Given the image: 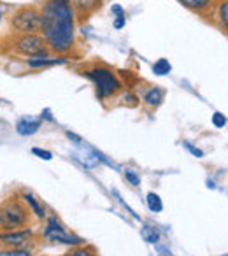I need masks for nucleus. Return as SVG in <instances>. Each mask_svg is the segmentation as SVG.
Returning a JSON list of instances; mask_svg holds the SVG:
<instances>
[{
  "instance_id": "obj_1",
  "label": "nucleus",
  "mask_w": 228,
  "mask_h": 256,
  "mask_svg": "<svg viewBox=\"0 0 228 256\" xmlns=\"http://www.w3.org/2000/svg\"><path fill=\"white\" fill-rule=\"evenodd\" d=\"M39 34L46 40L48 50L56 54H67L76 46V20L72 0H44L39 9Z\"/></svg>"
},
{
  "instance_id": "obj_2",
  "label": "nucleus",
  "mask_w": 228,
  "mask_h": 256,
  "mask_svg": "<svg viewBox=\"0 0 228 256\" xmlns=\"http://www.w3.org/2000/svg\"><path fill=\"white\" fill-rule=\"evenodd\" d=\"M30 209L22 196H9L0 204V232L26 228L30 226Z\"/></svg>"
},
{
  "instance_id": "obj_3",
  "label": "nucleus",
  "mask_w": 228,
  "mask_h": 256,
  "mask_svg": "<svg viewBox=\"0 0 228 256\" xmlns=\"http://www.w3.org/2000/svg\"><path fill=\"white\" fill-rule=\"evenodd\" d=\"M6 46L11 50V53L23 58L37 56V54L51 53L48 50L46 40L42 39L39 32L37 34H9L6 39Z\"/></svg>"
},
{
  "instance_id": "obj_4",
  "label": "nucleus",
  "mask_w": 228,
  "mask_h": 256,
  "mask_svg": "<svg viewBox=\"0 0 228 256\" xmlns=\"http://www.w3.org/2000/svg\"><path fill=\"white\" fill-rule=\"evenodd\" d=\"M84 76L95 84L96 96L100 100L110 98V96H114L123 90V82L120 81L118 76L114 74L110 68L102 67V65H95V67L84 70Z\"/></svg>"
},
{
  "instance_id": "obj_5",
  "label": "nucleus",
  "mask_w": 228,
  "mask_h": 256,
  "mask_svg": "<svg viewBox=\"0 0 228 256\" xmlns=\"http://www.w3.org/2000/svg\"><path fill=\"white\" fill-rule=\"evenodd\" d=\"M11 34H37L40 28V12L34 6L18 8L9 18Z\"/></svg>"
},
{
  "instance_id": "obj_6",
  "label": "nucleus",
  "mask_w": 228,
  "mask_h": 256,
  "mask_svg": "<svg viewBox=\"0 0 228 256\" xmlns=\"http://www.w3.org/2000/svg\"><path fill=\"white\" fill-rule=\"evenodd\" d=\"M42 237L50 242L68 246V248L82 246V242H84L81 237L70 234V232L64 226V223L58 220V216H54V214H51V216L46 218V224H44V228H42Z\"/></svg>"
},
{
  "instance_id": "obj_7",
  "label": "nucleus",
  "mask_w": 228,
  "mask_h": 256,
  "mask_svg": "<svg viewBox=\"0 0 228 256\" xmlns=\"http://www.w3.org/2000/svg\"><path fill=\"white\" fill-rule=\"evenodd\" d=\"M36 237V232L32 226L20 228V230L0 232V248H28V244Z\"/></svg>"
},
{
  "instance_id": "obj_8",
  "label": "nucleus",
  "mask_w": 228,
  "mask_h": 256,
  "mask_svg": "<svg viewBox=\"0 0 228 256\" xmlns=\"http://www.w3.org/2000/svg\"><path fill=\"white\" fill-rule=\"evenodd\" d=\"M67 64V58L58 54L53 56L51 53H44V54H37V56H30L25 58V65L32 70H40V68H48V67H54V65H64Z\"/></svg>"
},
{
  "instance_id": "obj_9",
  "label": "nucleus",
  "mask_w": 228,
  "mask_h": 256,
  "mask_svg": "<svg viewBox=\"0 0 228 256\" xmlns=\"http://www.w3.org/2000/svg\"><path fill=\"white\" fill-rule=\"evenodd\" d=\"M44 121L40 120V118H32V116H23L20 118L18 121H16V134L22 137H32L36 136L37 132L40 130V126H42Z\"/></svg>"
},
{
  "instance_id": "obj_10",
  "label": "nucleus",
  "mask_w": 228,
  "mask_h": 256,
  "mask_svg": "<svg viewBox=\"0 0 228 256\" xmlns=\"http://www.w3.org/2000/svg\"><path fill=\"white\" fill-rule=\"evenodd\" d=\"M22 198H23V202L26 204V207H28L30 212H32L34 216L39 218V220H46V218H48L46 207H44L42 204L36 198V195H34V193H28V192L22 193Z\"/></svg>"
},
{
  "instance_id": "obj_11",
  "label": "nucleus",
  "mask_w": 228,
  "mask_h": 256,
  "mask_svg": "<svg viewBox=\"0 0 228 256\" xmlns=\"http://www.w3.org/2000/svg\"><path fill=\"white\" fill-rule=\"evenodd\" d=\"M179 4L184 6L186 9L193 12H198V14H206L210 9L214 8V2L216 0H178Z\"/></svg>"
},
{
  "instance_id": "obj_12",
  "label": "nucleus",
  "mask_w": 228,
  "mask_h": 256,
  "mask_svg": "<svg viewBox=\"0 0 228 256\" xmlns=\"http://www.w3.org/2000/svg\"><path fill=\"white\" fill-rule=\"evenodd\" d=\"M214 20H216L218 26L228 34V0H220L214 9Z\"/></svg>"
},
{
  "instance_id": "obj_13",
  "label": "nucleus",
  "mask_w": 228,
  "mask_h": 256,
  "mask_svg": "<svg viewBox=\"0 0 228 256\" xmlns=\"http://www.w3.org/2000/svg\"><path fill=\"white\" fill-rule=\"evenodd\" d=\"M164 98H165V92L160 88V86H151L150 90H146V93H144V96H142L144 104H146L148 107L162 106Z\"/></svg>"
},
{
  "instance_id": "obj_14",
  "label": "nucleus",
  "mask_w": 228,
  "mask_h": 256,
  "mask_svg": "<svg viewBox=\"0 0 228 256\" xmlns=\"http://www.w3.org/2000/svg\"><path fill=\"white\" fill-rule=\"evenodd\" d=\"M74 11L78 16H88L100 6V0H72Z\"/></svg>"
},
{
  "instance_id": "obj_15",
  "label": "nucleus",
  "mask_w": 228,
  "mask_h": 256,
  "mask_svg": "<svg viewBox=\"0 0 228 256\" xmlns=\"http://www.w3.org/2000/svg\"><path fill=\"white\" fill-rule=\"evenodd\" d=\"M110 14L114 16V22H112V26L116 30H122L123 26L126 25V14H125V9L122 8L120 4H114L110 8Z\"/></svg>"
},
{
  "instance_id": "obj_16",
  "label": "nucleus",
  "mask_w": 228,
  "mask_h": 256,
  "mask_svg": "<svg viewBox=\"0 0 228 256\" xmlns=\"http://www.w3.org/2000/svg\"><path fill=\"white\" fill-rule=\"evenodd\" d=\"M146 206H148V209H150L151 212H154V214L164 210V202H162L160 195H158V193H154V192H150L146 195Z\"/></svg>"
},
{
  "instance_id": "obj_17",
  "label": "nucleus",
  "mask_w": 228,
  "mask_h": 256,
  "mask_svg": "<svg viewBox=\"0 0 228 256\" xmlns=\"http://www.w3.org/2000/svg\"><path fill=\"white\" fill-rule=\"evenodd\" d=\"M140 235H142V238L148 244H158V240H160V232L153 224H144L142 230H140Z\"/></svg>"
},
{
  "instance_id": "obj_18",
  "label": "nucleus",
  "mask_w": 228,
  "mask_h": 256,
  "mask_svg": "<svg viewBox=\"0 0 228 256\" xmlns=\"http://www.w3.org/2000/svg\"><path fill=\"white\" fill-rule=\"evenodd\" d=\"M170 70H172V65L167 58H160V60H156L153 64V72L156 76H167L170 74Z\"/></svg>"
},
{
  "instance_id": "obj_19",
  "label": "nucleus",
  "mask_w": 228,
  "mask_h": 256,
  "mask_svg": "<svg viewBox=\"0 0 228 256\" xmlns=\"http://www.w3.org/2000/svg\"><path fill=\"white\" fill-rule=\"evenodd\" d=\"M0 256H36L28 248H0Z\"/></svg>"
},
{
  "instance_id": "obj_20",
  "label": "nucleus",
  "mask_w": 228,
  "mask_h": 256,
  "mask_svg": "<svg viewBox=\"0 0 228 256\" xmlns=\"http://www.w3.org/2000/svg\"><path fill=\"white\" fill-rule=\"evenodd\" d=\"M65 256H96V254L92 248H86V246H76V248H70V251H68Z\"/></svg>"
},
{
  "instance_id": "obj_21",
  "label": "nucleus",
  "mask_w": 228,
  "mask_h": 256,
  "mask_svg": "<svg viewBox=\"0 0 228 256\" xmlns=\"http://www.w3.org/2000/svg\"><path fill=\"white\" fill-rule=\"evenodd\" d=\"M123 176H125L126 182H128V184H132L134 188H139V186H140V176L137 174L134 168H125V170H123Z\"/></svg>"
},
{
  "instance_id": "obj_22",
  "label": "nucleus",
  "mask_w": 228,
  "mask_h": 256,
  "mask_svg": "<svg viewBox=\"0 0 228 256\" xmlns=\"http://www.w3.org/2000/svg\"><path fill=\"white\" fill-rule=\"evenodd\" d=\"M32 154L39 158V160H44V162L53 160V153H51L50 150H42V148H32Z\"/></svg>"
},
{
  "instance_id": "obj_23",
  "label": "nucleus",
  "mask_w": 228,
  "mask_h": 256,
  "mask_svg": "<svg viewBox=\"0 0 228 256\" xmlns=\"http://www.w3.org/2000/svg\"><path fill=\"white\" fill-rule=\"evenodd\" d=\"M212 124H214V128H224L226 126V118H224V114H221V112H214L212 114Z\"/></svg>"
},
{
  "instance_id": "obj_24",
  "label": "nucleus",
  "mask_w": 228,
  "mask_h": 256,
  "mask_svg": "<svg viewBox=\"0 0 228 256\" xmlns=\"http://www.w3.org/2000/svg\"><path fill=\"white\" fill-rule=\"evenodd\" d=\"M122 100H123V104H125V106H130V107H134V106H137V104H139V98H137V96L134 95L132 92H125V93H123Z\"/></svg>"
},
{
  "instance_id": "obj_25",
  "label": "nucleus",
  "mask_w": 228,
  "mask_h": 256,
  "mask_svg": "<svg viewBox=\"0 0 228 256\" xmlns=\"http://www.w3.org/2000/svg\"><path fill=\"white\" fill-rule=\"evenodd\" d=\"M182 146H184L186 150H188L190 153H192V154H193V156H195V158H204V151L200 150V148H195V146H193L192 142H182Z\"/></svg>"
},
{
  "instance_id": "obj_26",
  "label": "nucleus",
  "mask_w": 228,
  "mask_h": 256,
  "mask_svg": "<svg viewBox=\"0 0 228 256\" xmlns=\"http://www.w3.org/2000/svg\"><path fill=\"white\" fill-rule=\"evenodd\" d=\"M65 136H67V139L72 140V142H74L76 146H81V144H82V139L79 136H76L74 132H68V130H67V132H65Z\"/></svg>"
},
{
  "instance_id": "obj_27",
  "label": "nucleus",
  "mask_w": 228,
  "mask_h": 256,
  "mask_svg": "<svg viewBox=\"0 0 228 256\" xmlns=\"http://www.w3.org/2000/svg\"><path fill=\"white\" fill-rule=\"evenodd\" d=\"M2 18H4V8L0 6V23H2Z\"/></svg>"
},
{
  "instance_id": "obj_28",
  "label": "nucleus",
  "mask_w": 228,
  "mask_h": 256,
  "mask_svg": "<svg viewBox=\"0 0 228 256\" xmlns=\"http://www.w3.org/2000/svg\"><path fill=\"white\" fill-rule=\"evenodd\" d=\"M221 256H228V254H221Z\"/></svg>"
},
{
  "instance_id": "obj_29",
  "label": "nucleus",
  "mask_w": 228,
  "mask_h": 256,
  "mask_svg": "<svg viewBox=\"0 0 228 256\" xmlns=\"http://www.w3.org/2000/svg\"><path fill=\"white\" fill-rule=\"evenodd\" d=\"M0 104H2V98H0Z\"/></svg>"
}]
</instances>
